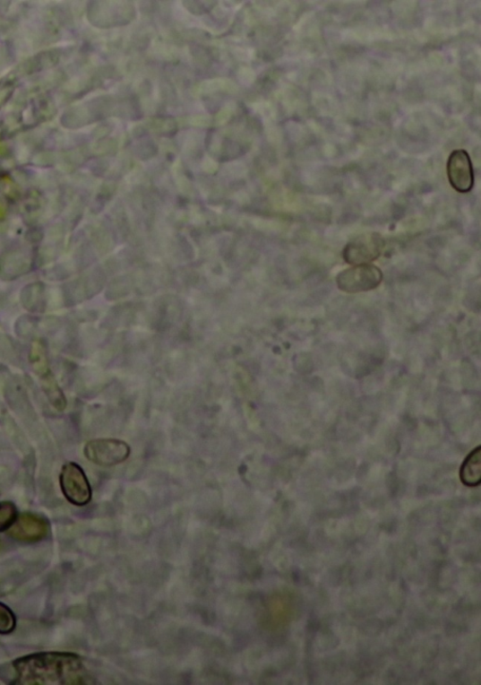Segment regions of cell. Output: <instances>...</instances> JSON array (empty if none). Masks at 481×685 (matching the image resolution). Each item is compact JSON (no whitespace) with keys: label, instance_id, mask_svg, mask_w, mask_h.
Listing matches in <instances>:
<instances>
[{"label":"cell","instance_id":"1","mask_svg":"<svg viewBox=\"0 0 481 685\" xmlns=\"http://www.w3.org/2000/svg\"><path fill=\"white\" fill-rule=\"evenodd\" d=\"M0 680L10 685L94 683L82 658L73 653L42 652L0 665Z\"/></svg>","mask_w":481,"mask_h":685},{"label":"cell","instance_id":"2","mask_svg":"<svg viewBox=\"0 0 481 685\" xmlns=\"http://www.w3.org/2000/svg\"><path fill=\"white\" fill-rule=\"evenodd\" d=\"M84 455L94 464L111 467L125 463L130 457L131 447L120 439L99 438L86 444Z\"/></svg>","mask_w":481,"mask_h":685},{"label":"cell","instance_id":"3","mask_svg":"<svg viewBox=\"0 0 481 685\" xmlns=\"http://www.w3.org/2000/svg\"><path fill=\"white\" fill-rule=\"evenodd\" d=\"M60 484L64 496L71 504L83 507L91 501V486L80 464L73 462L65 464L62 468Z\"/></svg>","mask_w":481,"mask_h":685},{"label":"cell","instance_id":"4","mask_svg":"<svg viewBox=\"0 0 481 685\" xmlns=\"http://www.w3.org/2000/svg\"><path fill=\"white\" fill-rule=\"evenodd\" d=\"M382 281L381 269L374 264L354 265L341 271L336 278L338 288L348 293L369 291Z\"/></svg>","mask_w":481,"mask_h":685},{"label":"cell","instance_id":"5","mask_svg":"<svg viewBox=\"0 0 481 685\" xmlns=\"http://www.w3.org/2000/svg\"><path fill=\"white\" fill-rule=\"evenodd\" d=\"M383 247L384 241L380 234H362L345 247L343 259L352 265L370 264L381 256Z\"/></svg>","mask_w":481,"mask_h":685},{"label":"cell","instance_id":"6","mask_svg":"<svg viewBox=\"0 0 481 685\" xmlns=\"http://www.w3.org/2000/svg\"><path fill=\"white\" fill-rule=\"evenodd\" d=\"M8 535L21 542L34 543L45 540L50 533L48 520L41 516L24 513L17 516Z\"/></svg>","mask_w":481,"mask_h":685},{"label":"cell","instance_id":"7","mask_svg":"<svg viewBox=\"0 0 481 685\" xmlns=\"http://www.w3.org/2000/svg\"><path fill=\"white\" fill-rule=\"evenodd\" d=\"M449 181L460 193H468L474 186V169L468 152L466 150H455L449 158L447 165Z\"/></svg>","mask_w":481,"mask_h":685},{"label":"cell","instance_id":"8","mask_svg":"<svg viewBox=\"0 0 481 685\" xmlns=\"http://www.w3.org/2000/svg\"><path fill=\"white\" fill-rule=\"evenodd\" d=\"M460 477L467 486L475 487L481 481V447H478L467 457L460 467Z\"/></svg>","mask_w":481,"mask_h":685},{"label":"cell","instance_id":"9","mask_svg":"<svg viewBox=\"0 0 481 685\" xmlns=\"http://www.w3.org/2000/svg\"><path fill=\"white\" fill-rule=\"evenodd\" d=\"M16 517V506L11 501H0V533L7 532Z\"/></svg>","mask_w":481,"mask_h":685},{"label":"cell","instance_id":"10","mask_svg":"<svg viewBox=\"0 0 481 685\" xmlns=\"http://www.w3.org/2000/svg\"><path fill=\"white\" fill-rule=\"evenodd\" d=\"M16 629V617L8 605L0 602V635H10Z\"/></svg>","mask_w":481,"mask_h":685}]
</instances>
